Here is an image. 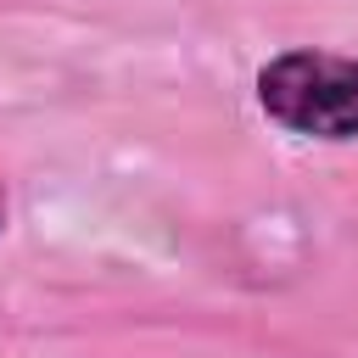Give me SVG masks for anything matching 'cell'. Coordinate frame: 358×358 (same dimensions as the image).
Returning <instances> with one entry per match:
<instances>
[{
    "label": "cell",
    "instance_id": "1",
    "mask_svg": "<svg viewBox=\"0 0 358 358\" xmlns=\"http://www.w3.org/2000/svg\"><path fill=\"white\" fill-rule=\"evenodd\" d=\"M263 112L302 140H358V62L330 50H285L257 73Z\"/></svg>",
    "mask_w": 358,
    "mask_h": 358
},
{
    "label": "cell",
    "instance_id": "2",
    "mask_svg": "<svg viewBox=\"0 0 358 358\" xmlns=\"http://www.w3.org/2000/svg\"><path fill=\"white\" fill-rule=\"evenodd\" d=\"M0 218H6V196H0Z\"/></svg>",
    "mask_w": 358,
    "mask_h": 358
}]
</instances>
